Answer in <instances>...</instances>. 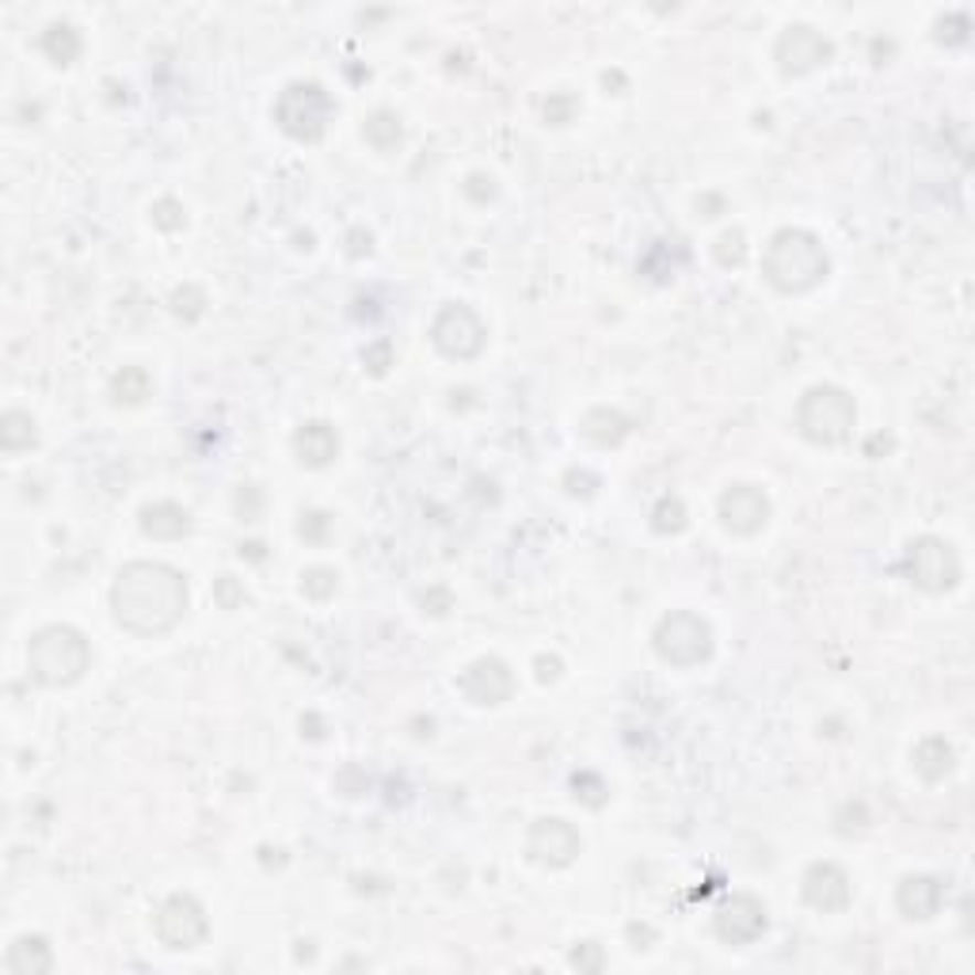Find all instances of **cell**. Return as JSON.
<instances>
[{"label":"cell","mask_w":975,"mask_h":975,"mask_svg":"<svg viewBox=\"0 0 975 975\" xmlns=\"http://www.w3.org/2000/svg\"><path fill=\"white\" fill-rule=\"evenodd\" d=\"M115 621L138 636H164L188 613V579L161 560H133L115 576Z\"/></svg>","instance_id":"1"},{"label":"cell","mask_w":975,"mask_h":975,"mask_svg":"<svg viewBox=\"0 0 975 975\" xmlns=\"http://www.w3.org/2000/svg\"><path fill=\"white\" fill-rule=\"evenodd\" d=\"M831 271V259L823 244L808 229H781L773 233L762 256V275L773 290L781 293H808L815 290Z\"/></svg>","instance_id":"2"},{"label":"cell","mask_w":975,"mask_h":975,"mask_svg":"<svg viewBox=\"0 0 975 975\" xmlns=\"http://www.w3.org/2000/svg\"><path fill=\"white\" fill-rule=\"evenodd\" d=\"M92 649L88 641L73 625H46L31 636L28 649V667L31 678L42 686H73L88 671Z\"/></svg>","instance_id":"3"},{"label":"cell","mask_w":975,"mask_h":975,"mask_svg":"<svg viewBox=\"0 0 975 975\" xmlns=\"http://www.w3.org/2000/svg\"><path fill=\"white\" fill-rule=\"evenodd\" d=\"M857 424V405L838 385H815L796 405V427L815 447H838L850 439Z\"/></svg>","instance_id":"4"},{"label":"cell","mask_w":975,"mask_h":975,"mask_svg":"<svg viewBox=\"0 0 975 975\" xmlns=\"http://www.w3.org/2000/svg\"><path fill=\"white\" fill-rule=\"evenodd\" d=\"M332 115H335L332 96L313 81L286 84L282 96L275 99V122H279L282 133H290L293 141H321Z\"/></svg>","instance_id":"5"},{"label":"cell","mask_w":975,"mask_h":975,"mask_svg":"<svg viewBox=\"0 0 975 975\" xmlns=\"http://www.w3.org/2000/svg\"><path fill=\"white\" fill-rule=\"evenodd\" d=\"M655 652L671 667H697L712 655V629L705 618H697L690 610H675L655 625L652 636Z\"/></svg>","instance_id":"6"},{"label":"cell","mask_w":975,"mask_h":975,"mask_svg":"<svg viewBox=\"0 0 975 975\" xmlns=\"http://www.w3.org/2000/svg\"><path fill=\"white\" fill-rule=\"evenodd\" d=\"M903 568H907V579H911L919 591H930V594L953 591V587L961 583V557H956V549L945 537H934V534L911 542Z\"/></svg>","instance_id":"7"},{"label":"cell","mask_w":975,"mask_h":975,"mask_svg":"<svg viewBox=\"0 0 975 975\" xmlns=\"http://www.w3.org/2000/svg\"><path fill=\"white\" fill-rule=\"evenodd\" d=\"M431 343L439 347V355L458 358V363H469L484 351L488 343V328L481 317L473 313L469 306L453 301V306H442L439 317L431 324Z\"/></svg>","instance_id":"8"},{"label":"cell","mask_w":975,"mask_h":975,"mask_svg":"<svg viewBox=\"0 0 975 975\" xmlns=\"http://www.w3.org/2000/svg\"><path fill=\"white\" fill-rule=\"evenodd\" d=\"M210 934V922L206 911L195 896H168L157 911V938L161 945L175 949V953H188V949L203 945Z\"/></svg>","instance_id":"9"},{"label":"cell","mask_w":975,"mask_h":975,"mask_svg":"<svg viewBox=\"0 0 975 975\" xmlns=\"http://www.w3.org/2000/svg\"><path fill=\"white\" fill-rule=\"evenodd\" d=\"M717 515L728 534L751 537L770 523V500H767V492L754 484H731L728 492L720 495Z\"/></svg>","instance_id":"10"},{"label":"cell","mask_w":975,"mask_h":975,"mask_svg":"<svg viewBox=\"0 0 975 975\" xmlns=\"http://www.w3.org/2000/svg\"><path fill=\"white\" fill-rule=\"evenodd\" d=\"M831 54H835L831 42L815 28H804V23L785 28V35L778 39V65L785 77H804V73L819 69V65L831 62Z\"/></svg>","instance_id":"11"},{"label":"cell","mask_w":975,"mask_h":975,"mask_svg":"<svg viewBox=\"0 0 975 975\" xmlns=\"http://www.w3.org/2000/svg\"><path fill=\"white\" fill-rule=\"evenodd\" d=\"M458 690L469 697L473 705H503L515 694V675L503 660L495 655H481L458 675Z\"/></svg>","instance_id":"12"},{"label":"cell","mask_w":975,"mask_h":975,"mask_svg":"<svg viewBox=\"0 0 975 975\" xmlns=\"http://www.w3.org/2000/svg\"><path fill=\"white\" fill-rule=\"evenodd\" d=\"M529 854H534L537 865H549V869H565V865L576 861L579 854V831L571 827V823L557 819V815H549V819H537L534 827H529Z\"/></svg>","instance_id":"13"},{"label":"cell","mask_w":975,"mask_h":975,"mask_svg":"<svg viewBox=\"0 0 975 975\" xmlns=\"http://www.w3.org/2000/svg\"><path fill=\"white\" fill-rule=\"evenodd\" d=\"M717 934L728 945H751L767 934V907L754 896H731L717 911Z\"/></svg>","instance_id":"14"},{"label":"cell","mask_w":975,"mask_h":975,"mask_svg":"<svg viewBox=\"0 0 975 975\" xmlns=\"http://www.w3.org/2000/svg\"><path fill=\"white\" fill-rule=\"evenodd\" d=\"M801 892L804 903L815 907V911L831 914V911H843L850 903V877H846L838 865L831 861H815L801 880Z\"/></svg>","instance_id":"15"},{"label":"cell","mask_w":975,"mask_h":975,"mask_svg":"<svg viewBox=\"0 0 975 975\" xmlns=\"http://www.w3.org/2000/svg\"><path fill=\"white\" fill-rule=\"evenodd\" d=\"M941 899H945V888H941L938 877H926V872H914V877H903L896 892V907L903 911V919L911 922H926L941 911Z\"/></svg>","instance_id":"16"},{"label":"cell","mask_w":975,"mask_h":975,"mask_svg":"<svg viewBox=\"0 0 975 975\" xmlns=\"http://www.w3.org/2000/svg\"><path fill=\"white\" fill-rule=\"evenodd\" d=\"M293 453H298L301 465L324 469L328 461L340 453V435H335V427L321 424V419H317V424H306L298 435H293Z\"/></svg>","instance_id":"17"},{"label":"cell","mask_w":975,"mask_h":975,"mask_svg":"<svg viewBox=\"0 0 975 975\" xmlns=\"http://www.w3.org/2000/svg\"><path fill=\"white\" fill-rule=\"evenodd\" d=\"M141 529H146L149 537H157V542H175V537H183L191 529V518L180 503L164 500V503H153V507L141 511Z\"/></svg>","instance_id":"18"},{"label":"cell","mask_w":975,"mask_h":975,"mask_svg":"<svg viewBox=\"0 0 975 975\" xmlns=\"http://www.w3.org/2000/svg\"><path fill=\"white\" fill-rule=\"evenodd\" d=\"M54 968V953H50L46 938H20L12 949H8V972L15 975H46Z\"/></svg>","instance_id":"19"},{"label":"cell","mask_w":975,"mask_h":975,"mask_svg":"<svg viewBox=\"0 0 975 975\" xmlns=\"http://www.w3.org/2000/svg\"><path fill=\"white\" fill-rule=\"evenodd\" d=\"M911 759H914V770H919L922 781H941V778H949V773H953L956 754L941 736H926L919 747H914Z\"/></svg>","instance_id":"20"},{"label":"cell","mask_w":975,"mask_h":975,"mask_svg":"<svg viewBox=\"0 0 975 975\" xmlns=\"http://www.w3.org/2000/svg\"><path fill=\"white\" fill-rule=\"evenodd\" d=\"M579 431H583V439L594 442V447H618V442L629 435V419L613 408H594L583 416Z\"/></svg>","instance_id":"21"},{"label":"cell","mask_w":975,"mask_h":975,"mask_svg":"<svg viewBox=\"0 0 975 975\" xmlns=\"http://www.w3.org/2000/svg\"><path fill=\"white\" fill-rule=\"evenodd\" d=\"M39 439L35 431V419L28 416V411H4L0 416V447H4L8 453H20V450H31Z\"/></svg>","instance_id":"22"},{"label":"cell","mask_w":975,"mask_h":975,"mask_svg":"<svg viewBox=\"0 0 975 975\" xmlns=\"http://www.w3.org/2000/svg\"><path fill=\"white\" fill-rule=\"evenodd\" d=\"M42 50H46V57L54 65H73L81 54L77 28H69V23H50L46 35H42Z\"/></svg>","instance_id":"23"},{"label":"cell","mask_w":975,"mask_h":975,"mask_svg":"<svg viewBox=\"0 0 975 975\" xmlns=\"http://www.w3.org/2000/svg\"><path fill=\"white\" fill-rule=\"evenodd\" d=\"M366 141L374 149H393V146H400V133H405V126H400V119L393 111H377V115H369V122H366Z\"/></svg>","instance_id":"24"},{"label":"cell","mask_w":975,"mask_h":975,"mask_svg":"<svg viewBox=\"0 0 975 975\" xmlns=\"http://www.w3.org/2000/svg\"><path fill=\"white\" fill-rule=\"evenodd\" d=\"M111 397L119 400V405H141V400L149 397V374L138 366H126L111 382Z\"/></svg>","instance_id":"25"},{"label":"cell","mask_w":975,"mask_h":975,"mask_svg":"<svg viewBox=\"0 0 975 975\" xmlns=\"http://www.w3.org/2000/svg\"><path fill=\"white\" fill-rule=\"evenodd\" d=\"M652 526L660 529V534H678V529H686V503L678 500V495H663L652 511Z\"/></svg>","instance_id":"26"},{"label":"cell","mask_w":975,"mask_h":975,"mask_svg":"<svg viewBox=\"0 0 975 975\" xmlns=\"http://www.w3.org/2000/svg\"><path fill=\"white\" fill-rule=\"evenodd\" d=\"M301 591H306L309 599L324 602V599H332V594L340 591V576H335L332 568H309L306 576H301Z\"/></svg>","instance_id":"27"},{"label":"cell","mask_w":975,"mask_h":975,"mask_svg":"<svg viewBox=\"0 0 975 975\" xmlns=\"http://www.w3.org/2000/svg\"><path fill=\"white\" fill-rule=\"evenodd\" d=\"M712 256H717V264H720V267H739V264H743V259H747V240H743V233H739V229L720 233L717 244H712Z\"/></svg>","instance_id":"28"},{"label":"cell","mask_w":975,"mask_h":975,"mask_svg":"<svg viewBox=\"0 0 975 975\" xmlns=\"http://www.w3.org/2000/svg\"><path fill=\"white\" fill-rule=\"evenodd\" d=\"M153 225H161L168 233L183 229V206L175 203V199H161V203L153 206Z\"/></svg>","instance_id":"29"},{"label":"cell","mask_w":975,"mask_h":975,"mask_svg":"<svg viewBox=\"0 0 975 975\" xmlns=\"http://www.w3.org/2000/svg\"><path fill=\"white\" fill-rule=\"evenodd\" d=\"M968 39V15H949V20H938V42H949V46H956V42Z\"/></svg>","instance_id":"30"},{"label":"cell","mask_w":975,"mask_h":975,"mask_svg":"<svg viewBox=\"0 0 975 975\" xmlns=\"http://www.w3.org/2000/svg\"><path fill=\"white\" fill-rule=\"evenodd\" d=\"M363 363L369 366V374H385V369L393 366V347L385 340L369 343V347L363 351Z\"/></svg>","instance_id":"31"},{"label":"cell","mask_w":975,"mask_h":975,"mask_svg":"<svg viewBox=\"0 0 975 975\" xmlns=\"http://www.w3.org/2000/svg\"><path fill=\"white\" fill-rule=\"evenodd\" d=\"M571 964H576L579 972H602V949L594 945V941H583V945L571 953Z\"/></svg>","instance_id":"32"},{"label":"cell","mask_w":975,"mask_h":975,"mask_svg":"<svg viewBox=\"0 0 975 975\" xmlns=\"http://www.w3.org/2000/svg\"><path fill=\"white\" fill-rule=\"evenodd\" d=\"M217 602H222L225 610H237L240 602H244V591L237 587V579H233V576H222V579H217Z\"/></svg>","instance_id":"33"},{"label":"cell","mask_w":975,"mask_h":975,"mask_svg":"<svg viewBox=\"0 0 975 975\" xmlns=\"http://www.w3.org/2000/svg\"><path fill=\"white\" fill-rule=\"evenodd\" d=\"M328 523L332 518L324 515V511H313V515H301V537H309V542H321V537L328 534Z\"/></svg>","instance_id":"34"},{"label":"cell","mask_w":975,"mask_h":975,"mask_svg":"<svg viewBox=\"0 0 975 975\" xmlns=\"http://www.w3.org/2000/svg\"><path fill=\"white\" fill-rule=\"evenodd\" d=\"M560 675V660H537V678H542V683H553V678Z\"/></svg>","instance_id":"35"},{"label":"cell","mask_w":975,"mask_h":975,"mask_svg":"<svg viewBox=\"0 0 975 975\" xmlns=\"http://www.w3.org/2000/svg\"><path fill=\"white\" fill-rule=\"evenodd\" d=\"M369 251V233H351V256H366Z\"/></svg>","instance_id":"36"}]
</instances>
